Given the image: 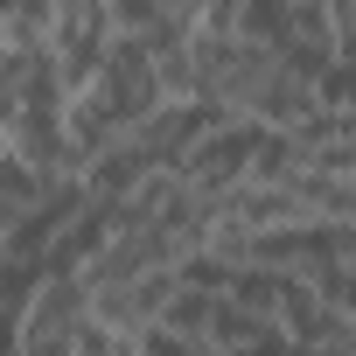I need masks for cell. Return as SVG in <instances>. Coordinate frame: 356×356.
Instances as JSON below:
<instances>
[{"mask_svg":"<svg viewBox=\"0 0 356 356\" xmlns=\"http://www.w3.org/2000/svg\"><path fill=\"white\" fill-rule=\"evenodd\" d=\"M252 154H259V126L252 119H224V126H210L182 161H175V182H182L196 203H217V196L252 182Z\"/></svg>","mask_w":356,"mask_h":356,"instance_id":"6da1fadb","label":"cell"},{"mask_svg":"<svg viewBox=\"0 0 356 356\" xmlns=\"http://www.w3.org/2000/svg\"><path fill=\"white\" fill-rule=\"evenodd\" d=\"M42 210H49V182L22 154H0V238L22 231V224H35Z\"/></svg>","mask_w":356,"mask_h":356,"instance_id":"7a4b0ae2","label":"cell"},{"mask_svg":"<svg viewBox=\"0 0 356 356\" xmlns=\"http://www.w3.org/2000/svg\"><path fill=\"white\" fill-rule=\"evenodd\" d=\"M70 356H119V335H112V328H98V321L84 314V321L70 328Z\"/></svg>","mask_w":356,"mask_h":356,"instance_id":"3957f363","label":"cell"},{"mask_svg":"<svg viewBox=\"0 0 356 356\" xmlns=\"http://www.w3.org/2000/svg\"><path fill=\"white\" fill-rule=\"evenodd\" d=\"M119 356H133V349H126V342H119Z\"/></svg>","mask_w":356,"mask_h":356,"instance_id":"277c9868","label":"cell"},{"mask_svg":"<svg viewBox=\"0 0 356 356\" xmlns=\"http://www.w3.org/2000/svg\"><path fill=\"white\" fill-rule=\"evenodd\" d=\"M0 154H8V140H0Z\"/></svg>","mask_w":356,"mask_h":356,"instance_id":"5b68a950","label":"cell"}]
</instances>
